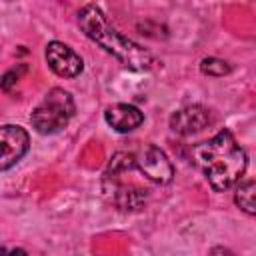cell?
<instances>
[{"label": "cell", "instance_id": "10", "mask_svg": "<svg viewBox=\"0 0 256 256\" xmlns=\"http://www.w3.org/2000/svg\"><path fill=\"white\" fill-rule=\"evenodd\" d=\"M200 72L206 74V76H214V78H220V76H226L232 72V66L220 58H204L200 62Z\"/></svg>", "mask_w": 256, "mask_h": 256}, {"label": "cell", "instance_id": "1", "mask_svg": "<svg viewBox=\"0 0 256 256\" xmlns=\"http://www.w3.org/2000/svg\"><path fill=\"white\" fill-rule=\"evenodd\" d=\"M192 162L200 168L214 192H224L244 176L248 156L234 134L222 128L212 138L192 146Z\"/></svg>", "mask_w": 256, "mask_h": 256}, {"label": "cell", "instance_id": "7", "mask_svg": "<svg viewBox=\"0 0 256 256\" xmlns=\"http://www.w3.org/2000/svg\"><path fill=\"white\" fill-rule=\"evenodd\" d=\"M0 142H2V156H0V170L6 172L12 168L30 148V136L22 126L4 124L0 128Z\"/></svg>", "mask_w": 256, "mask_h": 256}, {"label": "cell", "instance_id": "4", "mask_svg": "<svg viewBox=\"0 0 256 256\" xmlns=\"http://www.w3.org/2000/svg\"><path fill=\"white\" fill-rule=\"evenodd\" d=\"M136 170L154 184H168L174 178V166L156 144H144L134 152Z\"/></svg>", "mask_w": 256, "mask_h": 256}, {"label": "cell", "instance_id": "2", "mask_svg": "<svg viewBox=\"0 0 256 256\" xmlns=\"http://www.w3.org/2000/svg\"><path fill=\"white\" fill-rule=\"evenodd\" d=\"M78 24L94 44L112 54L126 68L144 72L154 66V56L134 40L120 34L96 4H86L78 12Z\"/></svg>", "mask_w": 256, "mask_h": 256}, {"label": "cell", "instance_id": "6", "mask_svg": "<svg viewBox=\"0 0 256 256\" xmlns=\"http://www.w3.org/2000/svg\"><path fill=\"white\" fill-rule=\"evenodd\" d=\"M44 56L50 70L60 78H76L84 70L82 58L64 42H58V40L48 42Z\"/></svg>", "mask_w": 256, "mask_h": 256}, {"label": "cell", "instance_id": "9", "mask_svg": "<svg viewBox=\"0 0 256 256\" xmlns=\"http://www.w3.org/2000/svg\"><path fill=\"white\" fill-rule=\"evenodd\" d=\"M234 202L242 212L256 216V180L240 182L234 192Z\"/></svg>", "mask_w": 256, "mask_h": 256}, {"label": "cell", "instance_id": "11", "mask_svg": "<svg viewBox=\"0 0 256 256\" xmlns=\"http://www.w3.org/2000/svg\"><path fill=\"white\" fill-rule=\"evenodd\" d=\"M24 72H26V66H24V64H22V66H18V70H16V68H12L10 72H6V74H4V78H2V88H4V90H10V86H12V84L20 78V74H24Z\"/></svg>", "mask_w": 256, "mask_h": 256}, {"label": "cell", "instance_id": "3", "mask_svg": "<svg viewBox=\"0 0 256 256\" xmlns=\"http://www.w3.org/2000/svg\"><path fill=\"white\" fill-rule=\"evenodd\" d=\"M76 112L72 94L64 88H50L42 102L32 110L30 124L38 134H56L68 126Z\"/></svg>", "mask_w": 256, "mask_h": 256}, {"label": "cell", "instance_id": "5", "mask_svg": "<svg viewBox=\"0 0 256 256\" xmlns=\"http://www.w3.org/2000/svg\"><path fill=\"white\" fill-rule=\"evenodd\" d=\"M212 122H214V116L206 106L190 104L176 110L170 116V130L178 136H194L204 132L208 126H212Z\"/></svg>", "mask_w": 256, "mask_h": 256}, {"label": "cell", "instance_id": "8", "mask_svg": "<svg viewBox=\"0 0 256 256\" xmlns=\"http://www.w3.org/2000/svg\"><path fill=\"white\" fill-rule=\"evenodd\" d=\"M104 120L116 132L126 134V132L136 130L144 122V112H140V108H136L134 104H114L106 108Z\"/></svg>", "mask_w": 256, "mask_h": 256}]
</instances>
